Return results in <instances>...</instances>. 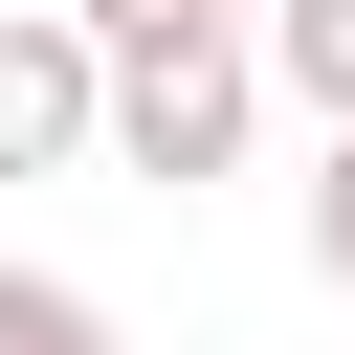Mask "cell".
Masks as SVG:
<instances>
[{
    "label": "cell",
    "mask_w": 355,
    "mask_h": 355,
    "mask_svg": "<svg viewBox=\"0 0 355 355\" xmlns=\"http://www.w3.org/2000/svg\"><path fill=\"white\" fill-rule=\"evenodd\" d=\"M266 111H288L266 22H133V44H111V178H155V200L244 178V133H266Z\"/></svg>",
    "instance_id": "cell-1"
},
{
    "label": "cell",
    "mask_w": 355,
    "mask_h": 355,
    "mask_svg": "<svg viewBox=\"0 0 355 355\" xmlns=\"http://www.w3.org/2000/svg\"><path fill=\"white\" fill-rule=\"evenodd\" d=\"M0 178H111V22L0 0Z\"/></svg>",
    "instance_id": "cell-2"
},
{
    "label": "cell",
    "mask_w": 355,
    "mask_h": 355,
    "mask_svg": "<svg viewBox=\"0 0 355 355\" xmlns=\"http://www.w3.org/2000/svg\"><path fill=\"white\" fill-rule=\"evenodd\" d=\"M266 67H288V111L333 133V111H355V0H266Z\"/></svg>",
    "instance_id": "cell-3"
},
{
    "label": "cell",
    "mask_w": 355,
    "mask_h": 355,
    "mask_svg": "<svg viewBox=\"0 0 355 355\" xmlns=\"http://www.w3.org/2000/svg\"><path fill=\"white\" fill-rule=\"evenodd\" d=\"M0 355H133V333H111V288H67V266H0Z\"/></svg>",
    "instance_id": "cell-4"
},
{
    "label": "cell",
    "mask_w": 355,
    "mask_h": 355,
    "mask_svg": "<svg viewBox=\"0 0 355 355\" xmlns=\"http://www.w3.org/2000/svg\"><path fill=\"white\" fill-rule=\"evenodd\" d=\"M288 222H311V266H333V288H355V111H333V133H311V200H288Z\"/></svg>",
    "instance_id": "cell-5"
},
{
    "label": "cell",
    "mask_w": 355,
    "mask_h": 355,
    "mask_svg": "<svg viewBox=\"0 0 355 355\" xmlns=\"http://www.w3.org/2000/svg\"><path fill=\"white\" fill-rule=\"evenodd\" d=\"M89 22H111V44H133V22H222V0H89Z\"/></svg>",
    "instance_id": "cell-6"
},
{
    "label": "cell",
    "mask_w": 355,
    "mask_h": 355,
    "mask_svg": "<svg viewBox=\"0 0 355 355\" xmlns=\"http://www.w3.org/2000/svg\"><path fill=\"white\" fill-rule=\"evenodd\" d=\"M222 22H266V0H222Z\"/></svg>",
    "instance_id": "cell-7"
}]
</instances>
